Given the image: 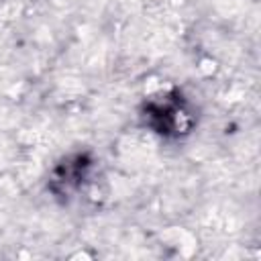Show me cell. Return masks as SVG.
<instances>
[{
    "mask_svg": "<svg viewBox=\"0 0 261 261\" xmlns=\"http://www.w3.org/2000/svg\"><path fill=\"white\" fill-rule=\"evenodd\" d=\"M147 118L153 128L163 135H184L192 126V114L177 96H165L163 100L151 102L147 108Z\"/></svg>",
    "mask_w": 261,
    "mask_h": 261,
    "instance_id": "1",
    "label": "cell"
}]
</instances>
